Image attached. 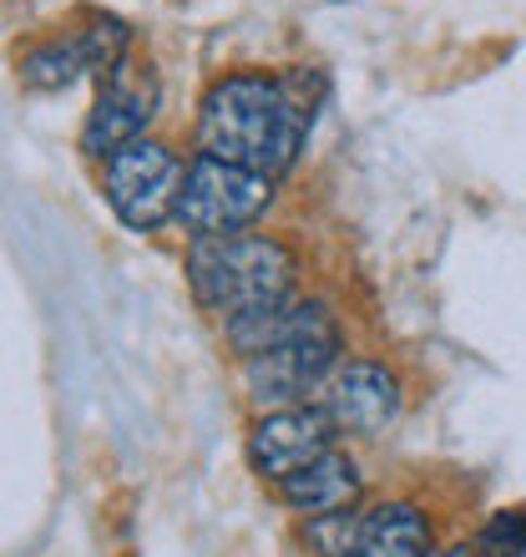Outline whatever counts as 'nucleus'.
Instances as JSON below:
<instances>
[{"mask_svg": "<svg viewBox=\"0 0 526 557\" xmlns=\"http://www.w3.org/2000/svg\"><path fill=\"white\" fill-rule=\"evenodd\" d=\"M188 289L192 299L223 320H259L299 299V259L274 234H228V238H192L188 244Z\"/></svg>", "mask_w": 526, "mask_h": 557, "instance_id": "3", "label": "nucleus"}, {"mask_svg": "<svg viewBox=\"0 0 526 557\" xmlns=\"http://www.w3.org/2000/svg\"><path fill=\"white\" fill-rule=\"evenodd\" d=\"M72 41H76V51H82L87 76H97V82H107V76L132 57V26L112 11H82Z\"/></svg>", "mask_w": 526, "mask_h": 557, "instance_id": "11", "label": "nucleus"}, {"mask_svg": "<svg viewBox=\"0 0 526 557\" xmlns=\"http://www.w3.org/2000/svg\"><path fill=\"white\" fill-rule=\"evenodd\" d=\"M268 203H274V177L198 152V158L188 162V177H183L177 223H183L188 238L249 234L253 223L268 213Z\"/></svg>", "mask_w": 526, "mask_h": 557, "instance_id": "4", "label": "nucleus"}, {"mask_svg": "<svg viewBox=\"0 0 526 557\" xmlns=\"http://www.w3.org/2000/svg\"><path fill=\"white\" fill-rule=\"evenodd\" d=\"M476 553L481 557H526V507L486 517L476 532Z\"/></svg>", "mask_w": 526, "mask_h": 557, "instance_id": "14", "label": "nucleus"}, {"mask_svg": "<svg viewBox=\"0 0 526 557\" xmlns=\"http://www.w3.org/2000/svg\"><path fill=\"white\" fill-rule=\"evenodd\" d=\"M430 557H481L476 543H451V547H430Z\"/></svg>", "mask_w": 526, "mask_h": 557, "instance_id": "15", "label": "nucleus"}, {"mask_svg": "<svg viewBox=\"0 0 526 557\" xmlns=\"http://www.w3.org/2000/svg\"><path fill=\"white\" fill-rule=\"evenodd\" d=\"M354 537H360V507H345V512H324L304 522V543L314 547V557H350Z\"/></svg>", "mask_w": 526, "mask_h": 557, "instance_id": "13", "label": "nucleus"}, {"mask_svg": "<svg viewBox=\"0 0 526 557\" xmlns=\"http://www.w3.org/2000/svg\"><path fill=\"white\" fill-rule=\"evenodd\" d=\"M400 381L380 360H345L320 391V411L335 421L339 436H385L400 421Z\"/></svg>", "mask_w": 526, "mask_h": 557, "instance_id": "7", "label": "nucleus"}, {"mask_svg": "<svg viewBox=\"0 0 526 557\" xmlns=\"http://www.w3.org/2000/svg\"><path fill=\"white\" fill-rule=\"evenodd\" d=\"M158 102H162V87H158L152 61L127 57L97 87V102H91L87 122H82V152L97 162H112L122 147L142 143L147 122L158 117Z\"/></svg>", "mask_w": 526, "mask_h": 557, "instance_id": "6", "label": "nucleus"}, {"mask_svg": "<svg viewBox=\"0 0 526 557\" xmlns=\"http://www.w3.org/2000/svg\"><path fill=\"white\" fill-rule=\"evenodd\" d=\"M183 177H188V168L177 162L173 147L158 137H142V143L122 147L112 162H102L107 208L137 234H158L162 223L177 219Z\"/></svg>", "mask_w": 526, "mask_h": 557, "instance_id": "5", "label": "nucleus"}, {"mask_svg": "<svg viewBox=\"0 0 526 557\" xmlns=\"http://www.w3.org/2000/svg\"><path fill=\"white\" fill-rule=\"evenodd\" d=\"M223 335L243 360V385L259 411L304 406L345 366V330L324 299H293L289 309L228 324Z\"/></svg>", "mask_w": 526, "mask_h": 557, "instance_id": "2", "label": "nucleus"}, {"mask_svg": "<svg viewBox=\"0 0 526 557\" xmlns=\"http://www.w3.org/2000/svg\"><path fill=\"white\" fill-rule=\"evenodd\" d=\"M15 66H21V82L36 91H66L76 76H87L82 51H76L72 36H46V41L26 46Z\"/></svg>", "mask_w": 526, "mask_h": 557, "instance_id": "12", "label": "nucleus"}, {"mask_svg": "<svg viewBox=\"0 0 526 557\" xmlns=\"http://www.w3.org/2000/svg\"><path fill=\"white\" fill-rule=\"evenodd\" d=\"M350 557H430V517L415 502H380L360 512V537Z\"/></svg>", "mask_w": 526, "mask_h": 557, "instance_id": "10", "label": "nucleus"}, {"mask_svg": "<svg viewBox=\"0 0 526 557\" xmlns=\"http://www.w3.org/2000/svg\"><path fill=\"white\" fill-rule=\"evenodd\" d=\"M324 97V76L289 66V72H228L208 82L198 97V152L218 162H238L249 173L284 177L304 152L309 122Z\"/></svg>", "mask_w": 526, "mask_h": 557, "instance_id": "1", "label": "nucleus"}, {"mask_svg": "<svg viewBox=\"0 0 526 557\" xmlns=\"http://www.w3.org/2000/svg\"><path fill=\"white\" fill-rule=\"evenodd\" d=\"M274 492L289 512L324 517V512H345V507H354L360 492H365V476H360V467L335 446V451H324L320 461H309L304 471H293L289 482H278Z\"/></svg>", "mask_w": 526, "mask_h": 557, "instance_id": "9", "label": "nucleus"}, {"mask_svg": "<svg viewBox=\"0 0 526 557\" xmlns=\"http://www.w3.org/2000/svg\"><path fill=\"white\" fill-rule=\"evenodd\" d=\"M335 421L320 406H289V411H263L249 425V467L263 482H289L293 471L335 451Z\"/></svg>", "mask_w": 526, "mask_h": 557, "instance_id": "8", "label": "nucleus"}]
</instances>
